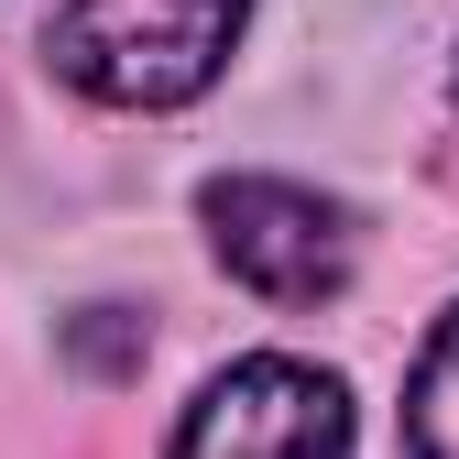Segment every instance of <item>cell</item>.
<instances>
[{"instance_id":"1","label":"cell","mask_w":459,"mask_h":459,"mask_svg":"<svg viewBox=\"0 0 459 459\" xmlns=\"http://www.w3.org/2000/svg\"><path fill=\"white\" fill-rule=\"evenodd\" d=\"M241 22L252 0H66L44 55L99 109H186L241 55Z\"/></svg>"},{"instance_id":"2","label":"cell","mask_w":459,"mask_h":459,"mask_svg":"<svg viewBox=\"0 0 459 459\" xmlns=\"http://www.w3.org/2000/svg\"><path fill=\"white\" fill-rule=\"evenodd\" d=\"M164 459H351V394L317 361L252 351L197 383V405Z\"/></svg>"},{"instance_id":"3","label":"cell","mask_w":459,"mask_h":459,"mask_svg":"<svg viewBox=\"0 0 459 459\" xmlns=\"http://www.w3.org/2000/svg\"><path fill=\"white\" fill-rule=\"evenodd\" d=\"M197 219H208V252L273 307H317L351 284V219L296 176H219Z\"/></svg>"},{"instance_id":"4","label":"cell","mask_w":459,"mask_h":459,"mask_svg":"<svg viewBox=\"0 0 459 459\" xmlns=\"http://www.w3.org/2000/svg\"><path fill=\"white\" fill-rule=\"evenodd\" d=\"M405 448L416 459H459V307L427 328L416 383H405Z\"/></svg>"},{"instance_id":"5","label":"cell","mask_w":459,"mask_h":459,"mask_svg":"<svg viewBox=\"0 0 459 459\" xmlns=\"http://www.w3.org/2000/svg\"><path fill=\"white\" fill-rule=\"evenodd\" d=\"M448 88H459V66H448Z\"/></svg>"}]
</instances>
